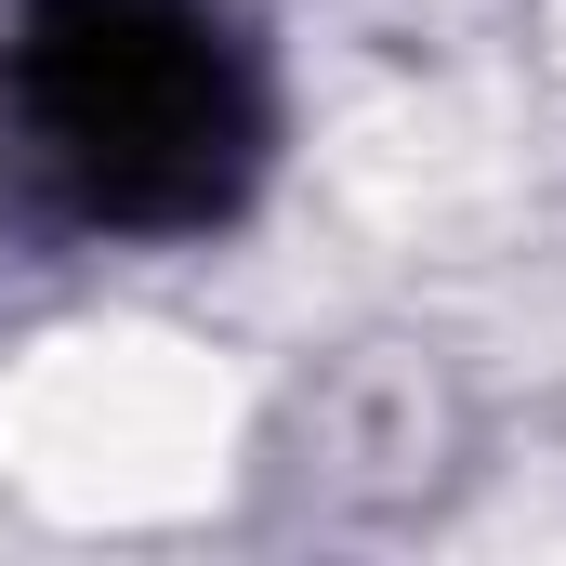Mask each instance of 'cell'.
<instances>
[{"instance_id":"6da1fadb","label":"cell","mask_w":566,"mask_h":566,"mask_svg":"<svg viewBox=\"0 0 566 566\" xmlns=\"http://www.w3.org/2000/svg\"><path fill=\"white\" fill-rule=\"evenodd\" d=\"M0 133L66 224L171 238L251 171V80L198 0H13Z\"/></svg>"}]
</instances>
